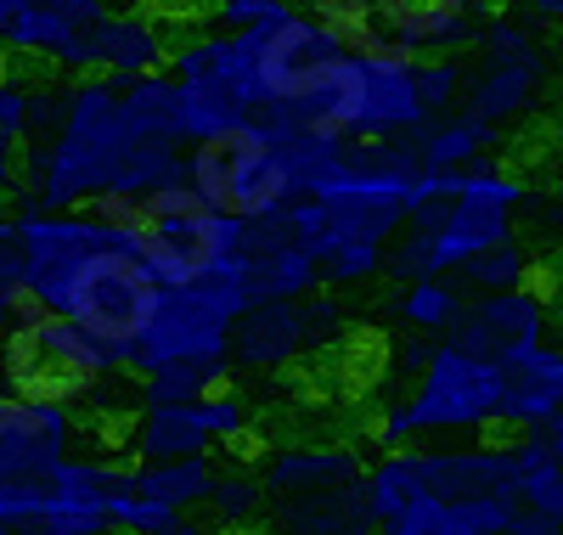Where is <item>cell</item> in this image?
Returning a JSON list of instances; mask_svg holds the SVG:
<instances>
[{
  "label": "cell",
  "instance_id": "1",
  "mask_svg": "<svg viewBox=\"0 0 563 535\" xmlns=\"http://www.w3.org/2000/svg\"><path fill=\"white\" fill-rule=\"evenodd\" d=\"M180 170V141L158 135L130 108L119 79H74L63 90L57 130L18 148L23 209H85L97 192H147Z\"/></svg>",
  "mask_w": 563,
  "mask_h": 535
},
{
  "label": "cell",
  "instance_id": "2",
  "mask_svg": "<svg viewBox=\"0 0 563 535\" xmlns=\"http://www.w3.org/2000/svg\"><path fill=\"white\" fill-rule=\"evenodd\" d=\"M530 204V181L496 159H474L462 170L456 198L422 204L406 215L400 237L384 249V271L395 282L417 276H456L474 254L496 249V242L519 237V209Z\"/></svg>",
  "mask_w": 563,
  "mask_h": 535
},
{
  "label": "cell",
  "instance_id": "3",
  "mask_svg": "<svg viewBox=\"0 0 563 535\" xmlns=\"http://www.w3.org/2000/svg\"><path fill=\"white\" fill-rule=\"evenodd\" d=\"M490 428H501V361L467 356L440 338L417 367V389L372 423V440L378 451H400L422 440H479Z\"/></svg>",
  "mask_w": 563,
  "mask_h": 535
},
{
  "label": "cell",
  "instance_id": "4",
  "mask_svg": "<svg viewBox=\"0 0 563 535\" xmlns=\"http://www.w3.org/2000/svg\"><path fill=\"white\" fill-rule=\"evenodd\" d=\"M164 287L153 282V271L135 260L130 237L119 242H102V249L79 254L74 265H63L52 282L40 287L34 310H52V316H68L74 327H85L90 338H102L108 350L130 356V345L147 327L153 305H158Z\"/></svg>",
  "mask_w": 563,
  "mask_h": 535
},
{
  "label": "cell",
  "instance_id": "5",
  "mask_svg": "<svg viewBox=\"0 0 563 535\" xmlns=\"http://www.w3.org/2000/svg\"><path fill=\"white\" fill-rule=\"evenodd\" d=\"M249 305L254 299H249L238 260H225L220 271L186 282V287H164L147 327H141V338L124 356V372H153L164 361H192V356H225L231 321Z\"/></svg>",
  "mask_w": 563,
  "mask_h": 535
},
{
  "label": "cell",
  "instance_id": "6",
  "mask_svg": "<svg viewBox=\"0 0 563 535\" xmlns=\"http://www.w3.org/2000/svg\"><path fill=\"white\" fill-rule=\"evenodd\" d=\"M180 175L198 192V204L231 220H271L288 209V175L271 148V135L260 130V119H249L243 130H231L220 141L180 153Z\"/></svg>",
  "mask_w": 563,
  "mask_h": 535
},
{
  "label": "cell",
  "instance_id": "7",
  "mask_svg": "<svg viewBox=\"0 0 563 535\" xmlns=\"http://www.w3.org/2000/svg\"><path fill=\"white\" fill-rule=\"evenodd\" d=\"M547 90V45H541V29L512 18V12H496L485 29H479V57L474 68H462V108L479 113L485 124L507 130L512 119H525Z\"/></svg>",
  "mask_w": 563,
  "mask_h": 535
},
{
  "label": "cell",
  "instance_id": "8",
  "mask_svg": "<svg viewBox=\"0 0 563 535\" xmlns=\"http://www.w3.org/2000/svg\"><path fill=\"white\" fill-rule=\"evenodd\" d=\"M254 428V406L238 389H214L186 406H135L124 428V462H169V457H214V446H243Z\"/></svg>",
  "mask_w": 563,
  "mask_h": 535
},
{
  "label": "cell",
  "instance_id": "9",
  "mask_svg": "<svg viewBox=\"0 0 563 535\" xmlns=\"http://www.w3.org/2000/svg\"><path fill=\"white\" fill-rule=\"evenodd\" d=\"M422 468V496H440L462 513H474L490 535L512 518L519 507V484H512V457L496 440H440V446H417Z\"/></svg>",
  "mask_w": 563,
  "mask_h": 535
},
{
  "label": "cell",
  "instance_id": "10",
  "mask_svg": "<svg viewBox=\"0 0 563 535\" xmlns=\"http://www.w3.org/2000/svg\"><path fill=\"white\" fill-rule=\"evenodd\" d=\"M243 231H249V220H231V215H214V209L198 204V209L147 220L130 237V249H135L141 265L153 271L158 287H186V282L220 271L225 260H238Z\"/></svg>",
  "mask_w": 563,
  "mask_h": 535
},
{
  "label": "cell",
  "instance_id": "11",
  "mask_svg": "<svg viewBox=\"0 0 563 535\" xmlns=\"http://www.w3.org/2000/svg\"><path fill=\"white\" fill-rule=\"evenodd\" d=\"M79 412L57 395H23L0 389V484L45 479L63 457H74Z\"/></svg>",
  "mask_w": 563,
  "mask_h": 535
},
{
  "label": "cell",
  "instance_id": "12",
  "mask_svg": "<svg viewBox=\"0 0 563 535\" xmlns=\"http://www.w3.org/2000/svg\"><path fill=\"white\" fill-rule=\"evenodd\" d=\"M169 63V29L153 12H108L52 63L68 79H141Z\"/></svg>",
  "mask_w": 563,
  "mask_h": 535
},
{
  "label": "cell",
  "instance_id": "13",
  "mask_svg": "<svg viewBox=\"0 0 563 535\" xmlns=\"http://www.w3.org/2000/svg\"><path fill=\"white\" fill-rule=\"evenodd\" d=\"M552 327V299L547 287H507V294H474L462 305L456 327L445 332V345L485 356V361H507L530 345H547Z\"/></svg>",
  "mask_w": 563,
  "mask_h": 535
},
{
  "label": "cell",
  "instance_id": "14",
  "mask_svg": "<svg viewBox=\"0 0 563 535\" xmlns=\"http://www.w3.org/2000/svg\"><path fill=\"white\" fill-rule=\"evenodd\" d=\"M124 462L113 457H63L40 479V524L34 535H113L108 529V496Z\"/></svg>",
  "mask_w": 563,
  "mask_h": 535
},
{
  "label": "cell",
  "instance_id": "15",
  "mask_svg": "<svg viewBox=\"0 0 563 535\" xmlns=\"http://www.w3.org/2000/svg\"><path fill=\"white\" fill-rule=\"evenodd\" d=\"M372 40L400 57H456L474 40V0H372Z\"/></svg>",
  "mask_w": 563,
  "mask_h": 535
},
{
  "label": "cell",
  "instance_id": "16",
  "mask_svg": "<svg viewBox=\"0 0 563 535\" xmlns=\"http://www.w3.org/2000/svg\"><path fill=\"white\" fill-rule=\"evenodd\" d=\"M361 57V108H355V141H389L417 135L429 124V108L417 96V63L400 52H355Z\"/></svg>",
  "mask_w": 563,
  "mask_h": 535
},
{
  "label": "cell",
  "instance_id": "17",
  "mask_svg": "<svg viewBox=\"0 0 563 535\" xmlns=\"http://www.w3.org/2000/svg\"><path fill=\"white\" fill-rule=\"evenodd\" d=\"M238 265H243V282H249V299L254 305H271V299H310L321 287V271L316 260L299 249L282 226V215L271 220H254L243 231V249H238Z\"/></svg>",
  "mask_w": 563,
  "mask_h": 535
},
{
  "label": "cell",
  "instance_id": "18",
  "mask_svg": "<svg viewBox=\"0 0 563 535\" xmlns=\"http://www.w3.org/2000/svg\"><path fill=\"white\" fill-rule=\"evenodd\" d=\"M299 356H310V321L305 305L294 299H271V305H249L238 321H231L225 338V361L254 367V372H288Z\"/></svg>",
  "mask_w": 563,
  "mask_h": 535
},
{
  "label": "cell",
  "instance_id": "19",
  "mask_svg": "<svg viewBox=\"0 0 563 535\" xmlns=\"http://www.w3.org/2000/svg\"><path fill=\"white\" fill-rule=\"evenodd\" d=\"M563 423V350L530 345L501 361V428L525 434Z\"/></svg>",
  "mask_w": 563,
  "mask_h": 535
},
{
  "label": "cell",
  "instance_id": "20",
  "mask_svg": "<svg viewBox=\"0 0 563 535\" xmlns=\"http://www.w3.org/2000/svg\"><path fill=\"white\" fill-rule=\"evenodd\" d=\"M282 535H372V518L361 507V479L321 484V491H294L265 507Z\"/></svg>",
  "mask_w": 563,
  "mask_h": 535
},
{
  "label": "cell",
  "instance_id": "21",
  "mask_svg": "<svg viewBox=\"0 0 563 535\" xmlns=\"http://www.w3.org/2000/svg\"><path fill=\"white\" fill-rule=\"evenodd\" d=\"M507 457H512V484H519V507L563 518V423L512 434Z\"/></svg>",
  "mask_w": 563,
  "mask_h": 535
},
{
  "label": "cell",
  "instance_id": "22",
  "mask_svg": "<svg viewBox=\"0 0 563 535\" xmlns=\"http://www.w3.org/2000/svg\"><path fill=\"white\" fill-rule=\"evenodd\" d=\"M265 496H294V491H321V484H350L361 479V451L350 446H282L260 468Z\"/></svg>",
  "mask_w": 563,
  "mask_h": 535
},
{
  "label": "cell",
  "instance_id": "23",
  "mask_svg": "<svg viewBox=\"0 0 563 535\" xmlns=\"http://www.w3.org/2000/svg\"><path fill=\"white\" fill-rule=\"evenodd\" d=\"M254 119V108L238 90H225L214 79H175V141L180 148H203L231 130H243Z\"/></svg>",
  "mask_w": 563,
  "mask_h": 535
},
{
  "label": "cell",
  "instance_id": "24",
  "mask_svg": "<svg viewBox=\"0 0 563 535\" xmlns=\"http://www.w3.org/2000/svg\"><path fill=\"white\" fill-rule=\"evenodd\" d=\"M496 141H501L496 124H485L467 108H451L411 135V153H417V170H467L474 159H490Z\"/></svg>",
  "mask_w": 563,
  "mask_h": 535
},
{
  "label": "cell",
  "instance_id": "25",
  "mask_svg": "<svg viewBox=\"0 0 563 535\" xmlns=\"http://www.w3.org/2000/svg\"><path fill=\"white\" fill-rule=\"evenodd\" d=\"M214 457H169V462H130V484L141 496L164 502L169 513H198L214 491Z\"/></svg>",
  "mask_w": 563,
  "mask_h": 535
},
{
  "label": "cell",
  "instance_id": "26",
  "mask_svg": "<svg viewBox=\"0 0 563 535\" xmlns=\"http://www.w3.org/2000/svg\"><path fill=\"white\" fill-rule=\"evenodd\" d=\"M214 389H231V361L225 356H192V361H164L153 372H141L135 406H186L203 401Z\"/></svg>",
  "mask_w": 563,
  "mask_h": 535
},
{
  "label": "cell",
  "instance_id": "27",
  "mask_svg": "<svg viewBox=\"0 0 563 535\" xmlns=\"http://www.w3.org/2000/svg\"><path fill=\"white\" fill-rule=\"evenodd\" d=\"M422 496V468H417V446L384 451L378 462H361V507L372 524L395 518L400 507H411Z\"/></svg>",
  "mask_w": 563,
  "mask_h": 535
},
{
  "label": "cell",
  "instance_id": "28",
  "mask_svg": "<svg viewBox=\"0 0 563 535\" xmlns=\"http://www.w3.org/2000/svg\"><path fill=\"white\" fill-rule=\"evenodd\" d=\"M536 271H541V260H536L530 242L507 237V242H496V249L467 260L456 271V287L462 294H507V287H536Z\"/></svg>",
  "mask_w": 563,
  "mask_h": 535
},
{
  "label": "cell",
  "instance_id": "29",
  "mask_svg": "<svg viewBox=\"0 0 563 535\" xmlns=\"http://www.w3.org/2000/svg\"><path fill=\"white\" fill-rule=\"evenodd\" d=\"M203 507H209L203 524H209L214 535H238V529H254V524L265 518L271 496H265V484H260L254 468H220Z\"/></svg>",
  "mask_w": 563,
  "mask_h": 535
},
{
  "label": "cell",
  "instance_id": "30",
  "mask_svg": "<svg viewBox=\"0 0 563 535\" xmlns=\"http://www.w3.org/2000/svg\"><path fill=\"white\" fill-rule=\"evenodd\" d=\"M400 321L422 338H445L467 305V294L456 287V276H417V282H400Z\"/></svg>",
  "mask_w": 563,
  "mask_h": 535
},
{
  "label": "cell",
  "instance_id": "31",
  "mask_svg": "<svg viewBox=\"0 0 563 535\" xmlns=\"http://www.w3.org/2000/svg\"><path fill=\"white\" fill-rule=\"evenodd\" d=\"M372 535H490L485 524H474V513H462L440 496H417L411 507H400L395 518L372 524Z\"/></svg>",
  "mask_w": 563,
  "mask_h": 535
},
{
  "label": "cell",
  "instance_id": "32",
  "mask_svg": "<svg viewBox=\"0 0 563 535\" xmlns=\"http://www.w3.org/2000/svg\"><path fill=\"white\" fill-rule=\"evenodd\" d=\"M299 0H209L203 12V34H243V29H265L276 18H288Z\"/></svg>",
  "mask_w": 563,
  "mask_h": 535
},
{
  "label": "cell",
  "instance_id": "33",
  "mask_svg": "<svg viewBox=\"0 0 563 535\" xmlns=\"http://www.w3.org/2000/svg\"><path fill=\"white\" fill-rule=\"evenodd\" d=\"M417 96L429 108V119L451 113L462 96V63L456 57H417Z\"/></svg>",
  "mask_w": 563,
  "mask_h": 535
},
{
  "label": "cell",
  "instance_id": "34",
  "mask_svg": "<svg viewBox=\"0 0 563 535\" xmlns=\"http://www.w3.org/2000/svg\"><path fill=\"white\" fill-rule=\"evenodd\" d=\"M384 271V249H372V242H344L321 260V287H361Z\"/></svg>",
  "mask_w": 563,
  "mask_h": 535
},
{
  "label": "cell",
  "instance_id": "35",
  "mask_svg": "<svg viewBox=\"0 0 563 535\" xmlns=\"http://www.w3.org/2000/svg\"><path fill=\"white\" fill-rule=\"evenodd\" d=\"M29 90L34 79L0 68V141L7 148H23V135H29Z\"/></svg>",
  "mask_w": 563,
  "mask_h": 535
},
{
  "label": "cell",
  "instance_id": "36",
  "mask_svg": "<svg viewBox=\"0 0 563 535\" xmlns=\"http://www.w3.org/2000/svg\"><path fill=\"white\" fill-rule=\"evenodd\" d=\"M496 535H563V518H547V513H530V507H512V518H507Z\"/></svg>",
  "mask_w": 563,
  "mask_h": 535
},
{
  "label": "cell",
  "instance_id": "37",
  "mask_svg": "<svg viewBox=\"0 0 563 535\" xmlns=\"http://www.w3.org/2000/svg\"><path fill=\"white\" fill-rule=\"evenodd\" d=\"M563 18V0H525V23H536V29H552Z\"/></svg>",
  "mask_w": 563,
  "mask_h": 535
},
{
  "label": "cell",
  "instance_id": "38",
  "mask_svg": "<svg viewBox=\"0 0 563 535\" xmlns=\"http://www.w3.org/2000/svg\"><path fill=\"white\" fill-rule=\"evenodd\" d=\"M12 192H18V148L0 141V198H12Z\"/></svg>",
  "mask_w": 563,
  "mask_h": 535
},
{
  "label": "cell",
  "instance_id": "39",
  "mask_svg": "<svg viewBox=\"0 0 563 535\" xmlns=\"http://www.w3.org/2000/svg\"><path fill=\"white\" fill-rule=\"evenodd\" d=\"M158 535H214V529H209V524H203L198 513H175V518H169V524H164Z\"/></svg>",
  "mask_w": 563,
  "mask_h": 535
},
{
  "label": "cell",
  "instance_id": "40",
  "mask_svg": "<svg viewBox=\"0 0 563 535\" xmlns=\"http://www.w3.org/2000/svg\"><path fill=\"white\" fill-rule=\"evenodd\" d=\"M12 321H18V299H12V287H7V276H0V338L12 332Z\"/></svg>",
  "mask_w": 563,
  "mask_h": 535
},
{
  "label": "cell",
  "instance_id": "41",
  "mask_svg": "<svg viewBox=\"0 0 563 535\" xmlns=\"http://www.w3.org/2000/svg\"><path fill=\"white\" fill-rule=\"evenodd\" d=\"M23 7H29V0H0V34H7V23H12Z\"/></svg>",
  "mask_w": 563,
  "mask_h": 535
},
{
  "label": "cell",
  "instance_id": "42",
  "mask_svg": "<svg viewBox=\"0 0 563 535\" xmlns=\"http://www.w3.org/2000/svg\"><path fill=\"white\" fill-rule=\"evenodd\" d=\"M0 535H34V529H12V524H0Z\"/></svg>",
  "mask_w": 563,
  "mask_h": 535
},
{
  "label": "cell",
  "instance_id": "43",
  "mask_svg": "<svg viewBox=\"0 0 563 535\" xmlns=\"http://www.w3.org/2000/svg\"><path fill=\"white\" fill-rule=\"evenodd\" d=\"M0 389H7V372H0Z\"/></svg>",
  "mask_w": 563,
  "mask_h": 535
}]
</instances>
